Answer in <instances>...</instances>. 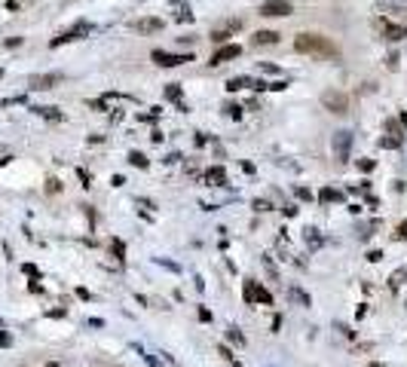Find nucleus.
<instances>
[{"instance_id":"13","label":"nucleus","mask_w":407,"mask_h":367,"mask_svg":"<svg viewBox=\"0 0 407 367\" xmlns=\"http://www.w3.org/2000/svg\"><path fill=\"white\" fill-rule=\"evenodd\" d=\"M208 184H214V187H227V172H224L221 165L208 168Z\"/></svg>"},{"instance_id":"3","label":"nucleus","mask_w":407,"mask_h":367,"mask_svg":"<svg viewBox=\"0 0 407 367\" xmlns=\"http://www.w3.org/2000/svg\"><path fill=\"white\" fill-rule=\"evenodd\" d=\"M331 147H334V159H337V162H349L352 132H337V135H334V141H331Z\"/></svg>"},{"instance_id":"22","label":"nucleus","mask_w":407,"mask_h":367,"mask_svg":"<svg viewBox=\"0 0 407 367\" xmlns=\"http://www.w3.org/2000/svg\"><path fill=\"white\" fill-rule=\"evenodd\" d=\"M224 110H227V113H230V116H236V119H239V116H242V107H239V104H227V107H224Z\"/></svg>"},{"instance_id":"20","label":"nucleus","mask_w":407,"mask_h":367,"mask_svg":"<svg viewBox=\"0 0 407 367\" xmlns=\"http://www.w3.org/2000/svg\"><path fill=\"white\" fill-rule=\"evenodd\" d=\"M37 113H43L46 119H61V113H58L55 107H37Z\"/></svg>"},{"instance_id":"11","label":"nucleus","mask_w":407,"mask_h":367,"mask_svg":"<svg viewBox=\"0 0 407 367\" xmlns=\"http://www.w3.org/2000/svg\"><path fill=\"white\" fill-rule=\"evenodd\" d=\"M279 37H282L279 31H257L251 43H254V46H276V43H279Z\"/></svg>"},{"instance_id":"10","label":"nucleus","mask_w":407,"mask_h":367,"mask_svg":"<svg viewBox=\"0 0 407 367\" xmlns=\"http://www.w3.org/2000/svg\"><path fill=\"white\" fill-rule=\"evenodd\" d=\"M135 31L138 34H156V31H162V18H138Z\"/></svg>"},{"instance_id":"7","label":"nucleus","mask_w":407,"mask_h":367,"mask_svg":"<svg viewBox=\"0 0 407 367\" xmlns=\"http://www.w3.org/2000/svg\"><path fill=\"white\" fill-rule=\"evenodd\" d=\"M245 303H273V297H270V291H264L257 282H245Z\"/></svg>"},{"instance_id":"31","label":"nucleus","mask_w":407,"mask_h":367,"mask_svg":"<svg viewBox=\"0 0 407 367\" xmlns=\"http://www.w3.org/2000/svg\"><path fill=\"white\" fill-rule=\"evenodd\" d=\"M46 367H58V364H46Z\"/></svg>"},{"instance_id":"23","label":"nucleus","mask_w":407,"mask_h":367,"mask_svg":"<svg viewBox=\"0 0 407 367\" xmlns=\"http://www.w3.org/2000/svg\"><path fill=\"white\" fill-rule=\"evenodd\" d=\"M294 193H297V199H303V202H309V199H313V193H309L306 187H297Z\"/></svg>"},{"instance_id":"21","label":"nucleus","mask_w":407,"mask_h":367,"mask_svg":"<svg viewBox=\"0 0 407 367\" xmlns=\"http://www.w3.org/2000/svg\"><path fill=\"white\" fill-rule=\"evenodd\" d=\"M401 282H407V266H404V270H398V273L392 276V282H389V285H392V288H398Z\"/></svg>"},{"instance_id":"6","label":"nucleus","mask_w":407,"mask_h":367,"mask_svg":"<svg viewBox=\"0 0 407 367\" xmlns=\"http://www.w3.org/2000/svg\"><path fill=\"white\" fill-rule=\"evenodd\" d=\"M58 83H61V74H37V77L28 80V86H31L34 92H46V89H52V86H58Z\"/></svg>"},{"instance_id":"32","label":"nucleus","mask_w":407,"mask_h":367,"mask_svg":"<svg viewBox=\"0 0 407 367\" xmlns=\"http://www.w3.org/2000/svg\"><path fill=\"white\" fill-rule=\"evenodd\" d=\"M0 80H3V70H0Z\"/></svg>"},{"instance_id":"4","label":"nucleus","mask_w":407,"mask_h":367,"mask_svg":"<svg viewBox=\"0 0 407 367\" xmlns=\"http://www.w3.org/2000/svg\"><path fill=\"white\" fill-rule=\"evenodd\" d=\"M291 0H264L260 3V15L267 18H279V15H291Z\"/></svg>"},{"instance_id":"14","label":"nucleus","mask_w":407,"mask_h":367,"mask_svg":"<svg viewBox=\"0 0 407 367\" xmlns=\"http://www.w3.org/2000/svg\"><path fill=\"white\" fill-rule=\"evenodd\" d=\"M319 199H322L325 205H331V202H340V199H343V193H337V190H331V187H325V190L319 193Z\"/></svg>"},{"instance_id":"26","label":"nucleus","mask_w":407,"mask_h":367,"mask_svg":"<svg viewBox=\"0 0 407 367\" xmlns=\"http://www.w3.org/2000/svg\"><path fill=\"white\" fill-rule=\"evenodd\" d=\"M358 168H362V172H374V159H362Z\"/></svg>"},{"instance_id":"18","label":"nucleus","mask_w":407,"mask_h":367,"mask_svg":"<svg viewBox=\"0 0 407 367\" xmlns=\"http://www.w3.org/2000/svg\"><path fill=\"white\" fill-rule=\"evenodd\" d=\"M380 144H383L386 150H395V147H401V138H398V135H389V138H383Z\"/></svg>"},{"instance_id":"19","label":"nucleus","mask_w":407,"mask_h":367,"mask_svg":"<svg viewBox=\"0 0 407 367\" xmlns=\"http://www.w3.org/2000/svg\"><path fill=\"white\" fill-rule=\"evenodd\" d=\"M165 98H169V101H178V98H181V86H178V83H172V86L165 89Z\"/></svg>"},{"instance_id":"2","label":"nucleus","mask_w":407,"mask_h":367,"mask_svg":"<svg viewBox=\"0 0 407 367\" xmlns=\"http://www.w3.org/2000/svg\"><path fill=\"white\" fill-rule=\"evenodd\" d=\"M322 104H325V110H331V113H349V95L346 92H340V89H325L322 92Z\"/></svg>"},{"instance_id":"15","label":"nucleus","mask_w":407,"mask_h":367,"mask_svg":"<svg viewBox=\"0 0 407 367\" xmlns=\"http://www.w3.org/2000/svg\"><path fill=\"white\" fill-rule=\"evenodd\" d=\"M245 86H251V80H248V77H230V80H227V89H230V92L245 89Z\"/></svg>"},{"instance_id":"28","label":"nucleus","mask_w":407,"mask_h":367,"mask_svg":"<svg viewBox=\"0 0 407 367\" xmlns=\"http://www.w3.org/2000/svg\"><path fill=\"white\" fill-rule=\"evenodd\" d=\"M254 208H257V211H270V202H264V199H257V202H254Z\"/></svg>"},{"instance_id":"27","label":"nucleus","mask_w":407,"mask_h":367,"mask_svg":"<svg viewBox=\"0 0 407 367\" xmlns=\"http://www.w3.org/2000/svg\"><path fill=\"white\" fill-rule=\"evenodd\" d=\"M395 236H398V239H407V221H401V224H398V230H395Z\"/></svg>"},{"instance_id":"30","label":"nucleus","mask_w":407,"mask_h":367,"mask_svg":"<svg viewBox=\"0 0 407 367\" xmlns=\"http://www.w3.org/2000/svg\"><path fill=\"white\" fill-rule=\"evenodd\" d=\"M368 367H383V364H377V361H374V364H368Z\"/></svg>"},{"instance_id":"1","label":"nucleus","mask_w":407,"mask_h":367,"mask_svg":"<svg viewBox=\"0 0 407 367\" xmlns=\"http://www.w3.org/2000/svg\"><path fill=\"white\" fill-rule=\"evenodd\" d=\"M294 49L303 52V55L322 58V61H340V46H337L331 37H325V34H309V31H303V34L294 37Z\"/></svg>"},{"instance_id":"24","label":"nucleus","mask_w":407,"mask_h":367,"mask_svg":"<svg viewBox=\"0 0 407 367\" xmlns=\"http://www.w3.org/2000/svg\"><path fill=\"white\" fill-rule=\"evenodd\" d=\"M110 251H113V254H116L119 260H123V254H126V248H123V242H110Z\"/></svg>"},{"instance_id":"9","label":"nucleus","mask_w":407,"mask_h":367,"mask_svg":"<svg viewBox=\"0 0 407 367\" xmlns=\"http://www.w3.org/2000/svg\"><path fill=\"white\" fill-rule=\"evenodd\" d=\"M242 55V46L239 43H230V46H221L214 55H211V64H224V61H233Z\"/></svg>"},{"instance_id":"8","label":"nucleus","mask_w":407,"mask_h":367,"mask_svg":"<svg viewBox=\"0 0 407 367\" xmlns=\"http://www.w3.org/2000/svg\"><path fill=\"white\" fill-rule=\"evenodd\" d=\"M239 28H242V21H239V18H233V21H227L224 28H218V31H211V43H218V46H224V43H227V40H230V37H233V34L239 31Z\"/></svg>"},{"instance_id":"12","label":"nucleus","mask_w":407,"mask_h":367,"mask_svg":"<svg viewBox=\"0 0 407 367\" xmlns=\"http://www.w3.org/2000/svg\"><path fill=\"white\" fill-rule=\"evenodd\" d=\"M380 28H383V34H386L389 40H401V37H407V28H401V25H389V21H380Z\"/></svg>"},{"instance_id":"5","label":"nucleus","mask_w":407,"mask_h":367,"mask_svg":"<svg viewBox=\"0 0 407 367\" xmlns=\"http://www.w3.org/2000/svg\"><path fill=\"white\" fill-rule=\"evenodd\" d=\"M159 67H178V64H184V61H193V55L187 52V55H172V52H162V49H153V55H150Z\"/></svg>"},{"instance_id":"29","label":"nucleus","mask_w":407,"mask_h":367,"mask_svg":"<svg viewBox=\"0 0 407 367\" xmlns=\"http://www.w3.org/2000/svg\"><path fill=\"white\" fill-rule=\"evenodd\" d=\"M368 260H371V263H377V260H383V251H371V254H368Z\"/></svg>"},{"instance_id":"16","label":"nucleus","mask_w":407,"mask_h":367,"mask_svg":"<svg viewBox=\"0 0 407 367\" xmlns=\"http://www.w3.org/2000/svg\"><path fill=\"white\" fill-rule=\"evenodd\" d=\"M288 297H291V300H297L300 306H313V300H309V294H303L300 288H291V291H288Z\"/></svg>"},{"instance_id":"17","label":"nucleus","mask_w":407,"mask_h":367,"mask_svg":"<svg viewBox=\"0 0 407 367\" xmlns=\"http://www.w3.org/2000/svg\"><path fill=\"white\" fill-rule=\"evenodd\" d=\"M129 162H132V165H138V168H147V156H144V153H138V150H132V153H129Z\"/></svg>"},{"instance_id":"25","label":"nucleus","mask_w":407,"mask_h":367,"mask_svg":"<svg viewBox=\"0 0 407 367\" xmlns=\"http://www.w3.org/2000/svg\"><path fill=\"white\" fill-rule=\"evenodd\" d=\"M230 340H233V343H239V346H242V343H245V337H242V334H239V331H236V328H230Z\"/></svg>"}]
</instances>
